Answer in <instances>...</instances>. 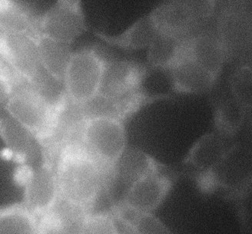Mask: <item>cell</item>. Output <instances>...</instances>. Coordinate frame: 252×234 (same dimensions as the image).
Wrapping results in <instances>:
<instances>
[{
  "label": "cell",
  "mask_w": 252,
  "mask_h": 234,
  "mask_svg": "<svg viewBox=\"0 0 252 234\" xmlns=\"http://www.w3.org/2000/svg\"><path fill=\"white\" fill-rule=\"evenodd\" d=\"M21 83L10 67L0 60V108H4L12 93Z\"/></svg>",
  "instance_id": "83f0119b"
},
{
  "label": "cell",
  "mask_w": 252,
  "mask_h": 234,
  "mask_svg": "<svg viewBox=\"0 0 252 234\" xmlns=\"http://www.w3.org/2000/svg\"><path fill=\"white\" fill-rule=\"evenodd\" d=\"M176 94L196 95L210 91L218 78L185 57L167 72Z\"/></svg>",
  "instance_id": "2e32d148"
},
{
  "label": "cell",
  "mask_w": 252,
  "mask_h": 234,
  "mask_svg": "<svg viewBox=\"0 0 252 234\" xmlns=\"http://www.w3.org/2000/svg\"><path fill=\"white\" fill-rule=\"evenodd\" d=\"M149 13L158 34L187 39L204 29L182 0H163Z\"/></svg>",
  "instance_id": "8fae6325"
},
{
  "label": "cell",
  "mask_w": 252,
  "mask_h": 234,
  "mask_svg": "<svg viewBox=\"0 0 252 234\" xmlns=\"http://www.w3.org/2000/svg\"><path fill=\"white\" fill-rule=\"evenodd\" d=\"M249 110L231 96L220 100L214 112V131L224 137H232L242 130Z\"/></svg>",
  "instance_id": "ffe728a7"
},
{
  "label": "cell",
  "mask_w": 252,
  "mask_h": 234,
  "mask_svg": "<svg viewBox=\"0 0 252 234\" xmlns=\"http://www.w3.org/2000/svg\"><path fill=\"white\" fill-rule=\"evenodd\" d=\"M109 59L94 45L72 52L62 80L63 93L71 105L83 107L99 95Z\"/></svg>",
  "instance_id": "3957f363"
},
{
  "label": "cell",
  "mask_w": 252,
  "mask_h": 234,
  "mask_svg": "<svg viewBox=\"0 0 252 234\" xmlns=\"http://www.w3.org/2000/svg\"><path fill=\"white\" fill-rule=\"evenodd\" d=\"M149 69L146 64L131 59H109L99 95L119 99L141 90Z\"/></svg>",
  "instance_id": "30bf717a"
},
{
  "label": "cell",
  "mask_w": 252,
  "mask_h": 234,
  "mask_svg": "<svg viewBox=\"0 0 252 234\" xmlns=\"http://www.w3.org/2000/svg\"><path fill=\"white\" fill-rule=\"evenodd\" d=\"M35 32L72 46L90 27L83 0H55L34 17Z\"/></svg>",
  "instance_id": "8992f818"
},
{
  "label": "cell",
  "mask_w": 252,
  "mask_h": 234,
  "mask_svg": "<svg viewBox=\"0 0 252 234\" xmlns=\"http://www.w3.org/2000/svg\"><path fill=\"white\" fill-rule=\"evenodd\" d=\"M166 169L165 164L145 150L136 147H127L111 170L107 183L106 194L109 195L116 187L120 188L122 199L127 189L137 180Z\"/></svg>",
  "instance_id": "9c48e42d"
},
{
  "label": "cell",
  "mask_w": 252,
  "mask_h": 234,
  "mask_svg": "<svg viewBox=\"0 0 252 234\" xmlns=\"http://www.w3.org/2000/svg\"><path fill=\"white\" fill-rule=\"evenodd\" d=\"M34 17L16 0H0V28L9 32L31 34L35 33Z\"/></svg>",
  "instance_id": "cb8c5ba5"
},
{
  "label": "cell",
  "mask_w": 252,
  "mask_h": 234,
  "mask_svg": "<svg viewBox=\"0 0 252 234\" xmlns=\"http://www.w3.org/2000/svg\"><path fill=\"white\" fill-rule=\"evenodd\" d=\"M165 171L144 176L127 189L121 201L112 206H119L137 213H155L166 200L175 183Z\"/></svg>",
  "instance_id": "ba28073f"
},
{
  "label": "cell",
  "mask_w": 252,
  "mask_h": 234,
  "mask_svg": "<svg viewBox=\"0 0 252 234\" xmlns=\"http://www.w3.org/2000/svg\"><path fill=\"white\" fill-rule=\"evenodd\" d=\"M111 210L128 234H175L155 213H137L119 206Z\"/></svg>",
  "instance_id": "7402d4cb"
},
{
  "label": "cell",
  "mask_w": 252,
  "mask_h": 234,
  "mask_svg": "<svg viewBox=\"0 0 252 234\" xmlns=\"http://www.w3.org/2000/svg\"><path fill=\"white\" fill-rule=\"evenodd\" d=\"M94 34L108 46L124 51L133 52L147 49L158 33L150 15L147 13L137 19L119 33L112 35L96 30Z\"/></svg>",
  "instance_id": "9a60e30c"
},
{
  "label": "cell",
  "mask_w": 252,
  "mask_h": 234,
  "mask_svg": "<svg viewBox=\"0 0 252 234\" xmlns=\"http://www.w3.org/2000/svg\"><path fill=\"white\" fill-rule=\"evenodd\" d=\"M37 217L24 204L0 209V234H36Z\"/></svg>",
  "instance_id": "603a6c76"
},
{
  "label": "cell",
  "mask_w": 252,
  "mask_h": 234,
  "mask_svg": "<svg viewBox=\"0 0 252 234\" xmlns=\"http://www.w3.org/2000/svg\"><path fill=\"white\" fill-rule=\"evenodd\" d=\"M202 28L212 26L219 9V0H182Z\"/></svg>",
  "instance_id": "4316f807"
},
{
  "label": "cell",
  "mask_w": 252,
  "mask_h": 234,
  "mask_svg": "<svg viewBox=\"0 0 252 234\" xmlns=\"http://www.w3.org/2000/svg\"><path fill=\"white\" fill-rule=\"evenodd\" d=\"M32 35L42 72L52 81L62 84L72 46L37 33Z\"/></svg>",
  "instance_id": "e0dca14e"
},
{
  "label": "cell",
  "mask_w": 252,
  "mask_h": 234,
  "mask_svg": "<svg viewBox=\"0 0 252 234\" xmlns=\"http://www.w3.org/2000/svg\"><path fill=\"white\" fill-rule=\"evenodd\" d=\"M59 197L53 166L46 162L38 169H32L23 185V204L39 215L53 206Z\"/></svg>",
  "instance_id": "4fadbf2b"
},
{
  "label": "cell",
  "mask_w": 252,
  "mask_h": 234,
  "mask_svg": "<svg viewBox=\"0 0 252 234\" xmlns=\"http://www.w3.org/2000/svg\"><path fill=\"white\" fill-rule=\"evenodd\" d=\"M89 213L59 197L53 206L36 215V234H77Z\"/></svg>",
  "instance_id": "5bb4252c"
},
{
  "label": "cell",
  "mask_w": 252,
  "mask_h": 234,
  "mask_svg": "<svg viewBox=\"0 0 252 234\" xmlns=\"http://www.w3.org/2000/svg\"><path fill=\"white\" fill-rule=\"evenodd\" d=\"M0 138L12 160L24 163L33 157L34 138L9 116V118H0Z\"/></svg>",
  "instance_id": "44dd1931"
},
{
  "label": "cell",
  "mask_w": 252,
  "mask_h": 234,
  "mask_svg": "<svg viewBox=\"0 0 252 234\" xmlns=\"http://www.w3.org/2000/svg\"><path fill=\"white\" fill-rule=\"evenodd\" d=\"M225 139L216 131L204 134L191 145L183 164L195 169L197 174L209 171L224 157L231 146L225 143Z\"/></svg>",
  "instance_id": "ac0fdd59"
},
{
  "label": "cell",
  "mask_w": 252,
  "mask_h": 234,
  "mask_svg": "<svg viewBox=\"0 0 252 234\" xmlns=\"http://www.w3.org/2000/svg\"><path fill=\"white\" fill-rule=\"evenodd\" d=\"M68 104L63 92L53 98L44 86L21 83L4 109L42 148H49L56 139Z\"/></svg>",
  "instance_id": "7a4b0ae2"
},
{
  "label": "cell",
  "mask_w": 252,
  "mask_h": 234,
  "mask_svg": "<svg viewBox=\"0 0 252 234\" xmlns=\"http://www.w3.org/2000/svg\"><path fill=\"white\" fill-rule=\"evenodd\" d=\"M185 56L218 79L228 62L212 26L201 29L186 39Z\"/></svg>",
  "instance_id": "7c38bea8"
},
{
  "label": "cell",
  "mask_w": 252,
  "mask_h": 234,
  "mask_svg": "<svg viewBox=\"0 0 252 234\" xmlns=\"http://www.w3.org/2000/svg\"><path fill=\"white\" fill-rule=\"evenodd\" d=\"M186 39L158 34L146 49L149 68L168 72L184 58Z\"/></svg>",
  "instance_id": "d6986e66"
},
{
  "label": "cell",
  "mask_w": 252,
  "mask_h": 234,
  "mask_svg": "<svg viewBox=\"0 0 252 234\" xmlns=\"http://www.w3.org/2000/svg\"><path fill=\"white\" fill-rule=\"evenodd\" d=\"M231 96L245 107L252 106V66L249 61L238 64L230 79Z\"/></svg>",
  "instance_id": "484cf974"
},
{
  "label": "cell",
  "mask_w": 252,
  "mask_h": 234,
  "mask_svg": "<svg viewBox=\"0 0 252 234\" xmlns=\"http://www.w3.org/2000/svg\"><path fill=\"white\" fill-rule=\"evenodd\" d=\"M53 162L60 198L91 210L102 194H106L109 172L75 137L64 141Z\"/></svg>",
  "instance_id": "6da1fadb"
},
{
  "label": "cell",
  "mask_w": 252,
  "mask_h": 234,
  "mask_svg": "<svg viewBox=\"0 0 252 234\" xmlns=\"http://www.w3.org/2000/svg\"><path fill=\"white\" fill-rule=\"evenodd\" d=\"M75 136L109 172L128 147L126 123L112 116H83Z\"/></svg>",
  "instance_id": "5b68a950"
},
{
  "label": "cell",
  "mask_w": 252,
  "mask_h": 234,
  "mask_svg": "<svg viewBox=\"0 0 252 234\" xmlns=\"http://www.w3.org/2000/svg\"><path fill=\"white\" fill-rule=\"evenodd\" d=\"M228 62L249 61L252 46V0H219L212 23Z\"/></svg>",
  "instance_id": "277c9868"
},
{
  "label": "cell",
  "mask_w": 252,
  "mask_h": 234,
  "mask_svg": "<svg viewBox=\"0 0 252 234\" xmlns=\"http://www.w3.org/2000/svg\"><path fill=\"white\" fill-rule=\"evenodd\" d=\"M77 234H124L120 223L112 210L88 213L82 222Z\"/></svg>",
  "instance_id": "d4e9b609"
},
{
  "label": "cell",
  "mask_w": 252,
  "mask_h": 234,
  "mask_svg": "<svg viewBox=\"0 0 252 234\" xmlns=\"http://www.w3.org/2000/svg\"><path fill=\"white\" fill-rule=\"evenodd\" d=\"M196 177L205 191L222 190L230 197H243L249 192L251 183L249 156L242 146L231 145L215 167Z\"/></svg>",
  "instance_id": "52a82bcc"
}]
</instances>
